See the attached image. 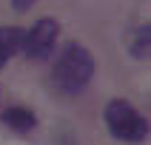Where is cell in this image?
I'll return each mask as SVG.
<instances>
[{
    "instance_id": "obj_7",
    "label": "cell",
    "mask_w": 151,
    "mask_h": 145,
    "mask_svg": "<svg viewBox=\"0 0 151 145\" xmlns=\"http://www.w3.org/2000/svg\"><path fill=\"white\" fill-rule=\"evenodd\" d=\"M54 145H80V142H77L74 131L63 125V128H57V134H54Z\"/></svg>"
},
{
    "instance_id": "obj_5",
    "label": "cell",
    "mask_w": 151,
    "mask_h": 145,
    "mask_svg": "<svg viewBox=\"0 0 151 145\" xmlns=\"http://www.w3.org/2000/svg\"><path fill=\"white\" fill-rule=\"evenodd\" d=\"M128 51H131L134 60H148V54H151V23L148 20L128 31Z\"/></svg>"
},
{
    "instance_id": "obj_2",
    "label": "cell",
    "mask_w": 151,
    "mask_h": 145,
    "mask_svg": "<svg viewBox=\"0 0 151 145\" xmlns=\"http://www.w3.org/2000/svg\"><path fill=\"white\" fill-rule=\"evenodd\" d=\"M103 122L109 128V134L120 142H131V145H140L148 139V119L140 114V111L131 105L128 100L123 97H114V100L106 102L103 108Z\"/></svg>"
},
{
    "instance_id": "obj_1",
    "label": "cell",
    "mask_w": 151,
    "mask_h": 145,
    "mask_svg": "<svg viewBox=\"0 0 151 145\" xmlns=\"http://www.w3.org/2000/svg\"><path fill=\"white\" fill-rule=\"evenodd\" d=\"M94 71H97V60L83 43H68L66 49H60L51 66V88L60 97H80V94L91 85Z\"/></svg>"
},
{
    "instance_id": "obj_8",
    "label": "cell",
    "mask_w": 151,
    "mask_h": 145,
    "mask_svg": "<svg viewBox=\"0 0 151 145\" xmlns=\"http://www.w3.org/2000/svg\"><path fill=\"white\" fill-rule=\"evenodd\" d=\"M9 3H12V9H14L17 14H26V11H29L37 0H9Z\"/></svg>"
},
{
    "instance_id": "obj_3",
    "label": "cell",
    "mask_w": 151,
    "mask_h": 145,
    "mask_svg": "<svg viewBox=\"0 0 151 145\" xmlns=\"http://www.w3.org/2000/svg\"><path fill=\"white\" fill-rule=\"evenodd\" d=\"M60 40V23L54 17H40L34 20L32 29L23 31V43H20V54L26 60H34V63H43L49 60L57 49Z\"/></svg>"
},
{
    "instance_id": "obj_4",
    "label": "cell",
    "mask_w": 151,
    "mask_h": 145,
    "mask_svg": "<svg viewBox=\"0 0 151 145\" xmlns=\"http://www.w3.org/2000/svg\"><path fill=\"white\" fill-rule=\"evenodd\" d=\"M0 122L6 128H12L14 134H29L37 128V117H34L32 108H26V105H9L3 114H0Z\"/></svg>"
},
{
    "instance_id": "obj_6",
    "label": "cell",
    "mask_w": 151,
    "mask_h": 145,
    "mask_svg": "<svg viewBox=\"0 0 151 145\" xmlns=\"http://www.w3.org/2000/svg\"><path fill=\"white\" fill-rule=\"evenodd\" d=\"M20 43H23V29L0 26V68L6 66L14 54H20Z\"/></svg>"
}]
</instances>
